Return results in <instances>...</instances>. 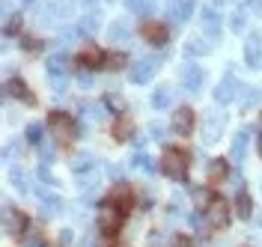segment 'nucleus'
<instances>
[{
	"mask_svg": "<svg viewBox=\"0 0 262 247\" xmlns=\"http://www.w3.org/2000/svg\"><path fill=\"white\" fill-rule=\"evenodd\" d=\"M188 167H191V155L185 149H167L161 158V170L173 182H188Z\"/></svg>",
	"mask_w": 262,
	"mask_h": 247,
	"instance_id": "f257e3e1",
	"label": "nucleus"
},
{
	"mask_svg": "<svg viewBox=\"0 0 262 247\" xmlns=\"http://www.w3.org/2000/svg\"><path fill=\"white\" fill-rule=\"evenodd\" d=\"M48 128L51 134L63 143V146H69L75 137H78V125H75V116L66 114V110H51L48 114Z\"/></svg>",
	"mask_w": 262,
	"mask_h": 247,
	"instance_id": "f03ea898",
	"label": "nucleus"
},
{
	"mask_svg": "<svg viewBox=\"0 0 262 247\" xmlns=\"http://www.w3.org/2000/svg\"><path fill=\"white\" fill-rule=\"evenodd\" d=\"M104 209H114V212L119 214H128L131 212V206H134V191H131V185H114V191L104 197V203H101Z\"/></svg>",
	"mask_w": 262,
	"mask_h": 247,
	"instance_id": "7ed1b4c3",
	"label": "nucleus"
},
{
	"mask_svg": "<svg viewBox=\"0 0 262 247\" xmlns=\"http://www.w3.org/2000/svg\"><path fill=\"white\" fill-rule=\"evenodd\" d=\"M227 223H229V206L221 194H214V199L209 203V209H206V227L209 230H224Z\"/></svg>",
	"mask_w": 262,
	"mask_h": 247,
	"instance_id": "20e7f679",
	"label": "nucleus"
},
{
	"mask_svg": "<svg viewBox=\"0 0 262 247\" xmlns=\"http://www.w3.org/2000/svg\"><path fill=\"white\" fill-rule=\"evenodd\" d=\"M194 107H188V104H182V107H176L173 110V116H170V125H173V131L179 134V137H191L194 134Z\"/></svg>",
	"mask_w": 262,
	"mask_h": 247,
	"instance_id": "39448f33",
	"label": "nucleus"
},
{
	"mask_svg": "<svg viewBox=\"0 0 262 247\" xmlns=\"http://www.w3.org/2000/svg\"><path fill=\"white\" fill-rule=\"evenodd\" d=\"M122 220H125V214L114 212V209H101V214H98V230L104 232L107 238H114L116 232L122 230Z\"/></svg>",
	"mask_w": 262,
	"mask_h": 247,
	"instance_id": "423d86ee",
	"label": "nucleus"
},
{
	"mask_svg": "<svg viewBox=\"0 0 262 247\" xmlns=\"http://www.w3.org/2000/svg\"><path fill=\"white\" fill-rule=\"evenodd\" d=\"M6 230H9V235L21 238L24 230H30V217H27V212H21V209H6Z\"/></svg>",
	"mask_w": 262,
	"mask_h": 247,
	"instance_id": "0eeeda50",
	"label": "nucleus"
},
{
	"mask_svg": "<svg viewBox=\"0 0 262 247\" xmlns=\"http://www.w3.org/2000/svg\"><path fill=\"white\" fill-rule=\"evenodd\" d=\"M140 33H143V39L146 42H152V45H164L167 39H170V30H167V24H161V21H143V27H140Z\"/></svg>",
	"mask_w": 262,
	"mask_h": 247,
	"instance_id": "6e6552de",
	"label": "nucleus"
},
{
	"mask_svg": "<svg viewBox=\"0 0 262 247\" xmlns=\"http://www.w3.org/2000/svg\"><path fill=\"white\" fill-rule=\"evenodd\" d=\"M6 96H12L15 101H21V104H36V96H33V89L27 86V83L21 81V78H12V81H6Z\"/></svg>",
	"mask_w": 262,
	"mask_h": 247,
	"instance_id": "1a4fd4ad",
	"label": "nucleus"
},
{
	"mask_svg": "<svg viewBox=\"0 0 262 247\" xmlns=\"http://www.w3.org/2000/svg\"><path fill=\"white\" fill-rule=\"evenodd\" d=\"M200 24H203L206 36L217 39V33H221V12H217L214 6H203V9H200Z\"/></svg>",
	"mask_w": 262,
	"mask_h": 247,
	"instance_id": "9d476101",
	"label": "nucleus"
},
{
	"mask_svg": "<svg viewBox=\"0 0 262 247\" xmlns=\"http://www.w3.org/2000/svg\"><path fill=\"white\" fill-rule=\"evenodd\" d=\"M104 54H107V51L96 48V45H86V48L78 51V63L86 66V69H104Z\"/></svg>",
	"mask_w": 262,
	"mask_h": 247,
	"instance_id": "9b49d317",
	"label": "nucleus"
},
{
	"mask_svg": "<svg viewBox=\"0 0 262 247\" xmlns=\"http://www.w3.org/2000/svg\"><path fill=\"white\" fill-rule=\"evenodd\" d=\"M155 69H158V63H155V60H140V63H134V66H131V81L134 83H143V81H149V78H152V75H155Z\"/></svg>",
	"mask_w": 262,
	"mask_h": 247,
	"instance_id": "f8f14e48",
	"label": "nucleus"
},
{
	"mask_svg": "<svg viewBox=\"0 0 262 247\" xmlns=\"http://www.w3.org/2000/svg\"><path fill=\"white\" fill-rule=\"evenodd\" d=\"M227 176H229L227 158H214L212 164H209V170H206V182H209V185H217V182H224Z\"/></svg>",
	"mask_w": 262,
	"mask_h": 247,
	"instance_id": "ddd939ff",
	"label": "nucleus"
},
{
	"mask_svg": "<svg viewBox=\"0 0 262 247\" xmlns=\"http://www.w3.org/2000/svg\"><path fill=\"white\" fill-rule=\"evenodd\" d=\"M167 12L176 18V21H185V18H191V12H194V0H167Z\"/></svg>",
	"mask_w": 262,
	"mask_h": 247,
	"instance_id": "4468645a",
	"label": "nucleus"
},
{
	"mask_svg": "<svg viewBox=\"0 0 262 247\" xmlns=\"http://www.w3.org/2000/svg\"><path fill=\"white\" fill-rule=\"evenodd\" d=\"M245 57H247V63H250L253 69L262 66V42H259V36H250V39H247Z\"/></svg>",
	"mask_w": 262,
	"mask_h": 247,
	"instance_id": "2eb2a0df",
	"label": "nucleus"
},
{
	"mask_svg": "<svg viewBox=\"0 0 262 247\" xmlns=\"http://www.w3.org/2000/svg\"><path fill=\"white\" fill-rule=\"evenodd\" d=\"M182 83H185V89H200V83H203V72H200V66L188 63V66L182 69Z\"/></svg>",
	"mask_w": 262,
	"mask_h": 247,
	"instance_id": "dca6fc26",
	"label": "nucleus"
},
{
	"mask_svg": "<svg viewBox=\"0 0 262 247\" xmlns=\"http://www.w3.org/2000/svg\"><path fill=\"white\" fill-rule=\"evenodd\" d=\"M232 96H235V81L227 75V78L221 81V86L214 89V99H217V104H227V101H232Z\"/></svg>",
	"mask_w": 262,
	"mask_h": 247,
	"instance_id": "f3484780",
	"label": "nucleus"
},
{
	"mask_svg": "<svg viewBox=\"0 0 262 247\" xmlns=\"http://www.w3.org/2000/svg\"><path fill=\"white\" fill-rule=\"evenodd\" d=\"M235 214H238L242 220H247V217L253 214V203H250V194H247L245 188H242L238 197H235Z\"/></svg>",
	"mask_w": 262,
	"mask_h": 247,
	"instance_id": "a211bd4d",
	"label": "nucleus"
},
{
	"mask_svg": "<svg viewBox=\"0 0 262 247\" xmlns=\"http://www.w3.org/2000/svg\"><path fill=\"white\" fill-rule=\"evenodd\" d=\"M48 75H51V78H66V75H69V60H66L63 54L51 57V63H48Z\"/></svg>",
	"mask_w": 262,
	"mask_h": 247,
	"instance_id": "6ab92c4d",
	"label": "nucleus"
},
{
	"mask_svg": "<svg viewBox=\"0 0 262 247\" xmlns=\"http://www.w3.org/2000/svg\"><path fill=\"white\" fill-rule=\"evenodd\" d=\"M125 63H128V57H125L122 51H107V54H104V69H111V72H119Z\"/></svg>",
	"mask_w": 262,
	"mask_h": 247,
	"instance_id": "aec40b11",
	"label": "nucleus"
},
{
	"mask_svg": "<svg viewBox=\"0 0 262 247\" xmlns=\"http://www.w3.org/2000/svg\"><path fill=\"white\" fill-rule=\"evenodd\" d=\"M221 128H224V116L212 114L209 119H206V128H203L206 134H203V137H206V140H214V137L221 134Z\"/></svg>",
	"mask_w": 262,
	"mask_h": 247,
	"instance_id": "412c9836",
	"label": "nucleus"
},
{
	"mask_svg": "<svg viewBox=\"0 0 262 247\" xmlns=\"http://www.w3.org/2000/svg\"><path fill=\"white\" fill-rule=\"evenodd\" d=\"M125 6H128L131 12H137V15H152L155 12V3L152 0H125Z\"/></svg>",
	"mask_w": 262,
	"mask_h": 247,
	"instance_id": "4be33fe9",
	"label": "nucleus"
},
{
	"mask_svg": "<svg viewBox=\"0 0 262 247\" xmlns=\"http://www.w3.org/2000/svg\"><path fill=\"white\" fill-rule=\"evenodd\" d=\"M131 134H134L131 119H116V125H114V137L116 140H131Z\"/></svg>",
	"mask_w": 262,
	"mask_h": 247,
	"instance_id": "5701e85b",
	"label": "nucleus"
},
{
	"mask_svg": "<svg viewBox=\"0 0 262 247\" xmlns=\"http://www.w3.org/2000/svg\"><path fill=\"white\" fill-rule=\"evenodd\" d=\"M209 48H212V45H209V42H200V39H191V42L185 45L188 54H209Z\"/></svg>",
	"mask_w": 262,
	"mask_h": 247,
	"instance_id": "b1692460",
	"label": "nucleus"
},
{
	"mask_svg": "<svg viewBox=\"0 0 262 247\" xmlns=\"http://www.w3.org/2000/svg\"><path fill=\"white\" fill-rule=\"evenodd\" d=\"M152 101H155V107H167V101H170V86H158L155 96H152Z\"/></svg>",
	"mask_w": 262,
	"mask_h": 247,
	"instance_id": "393cba45",
	"label": "nucleus"
},
{
	"mask_svg": "<svg viewBox=\"0 0 262 247\" xmlns=\"http://www.w3.org/2000/svg\"><path fill=\"white\" fill-rule=\"evenodd\" d=\"M21 48L30 51V54H36V51H42V39H36V36H24V39H21Z\"/></svg>",
	"mask_w": 262,
	"mask_h": 247,
	"instance_id": "a878e982",
	"label": "nucleus"
},
{
	"mask_svg": "<svg viewBox=\"0 0 262 247\" xmlns=\"http://www.w3.org/2000/svg\"><path fill=\"white\" fill-rule=\"evenodd\" d=\"M83 30H90V33H93V30H98V15L96 12H90V15H83Z\"/></svg>",
	"mask_w": 262,
	"mask_h": 247,
	"instance_id": "bb28decb",
	"label": "nucleus"
},
{
	"mask_svg": "<svg viewBox=\"0 0 262 247\" xmlns=\"http://www.w3.org/2000/svg\"><path fill=\"white\" fill-rule=\"evenodd\" d=\"M256 101H259V93H256V89H247L245 99H242V107H253Z\"/></svg>",
	"mask_w": 262,
	"mask_h": 247,
	"instance_id": "cd10ccee",
	"label": "nucleus"
},
{
	"mask_svg": "<svg viewBox=\"0 0 262 247\" xmlns=\"http://www.w3.org/2000/svg\"><path fill=\"white\" fill-rule=\"evenodd\" d=\"M229 27H232V30H242V27H245V12H242V9H238V12L232 15V21H229Z\"/></svg>",
	"mask_w": 262,
	"mask_h": 247,
	"instance_id": "c85d7f7f",
	"label": "nucleus"
},
{
	"mask_svg": "<svg viewBox=\"0 0 262 247\" xmlns=\"http://www.w3.org/2000/svg\"><path fill=\"white\" fill-rule=\"evenodd\" d=\"M27 137H30V143H39V140H42V128H39V125H30V128H27Z\"/></svg>",
	"mask_w": 262,
	"mask_h": 247,
	"instance_id": "c756f323",
	"label": "nucleus"
},
{
	"mask_svg": "<svg viewBox=\"0 0 262 247\" xmlns=\"http://www.w3.org/2000/svg\"><path fill=\"white\" fill-rule=\"evenodd\" d=\"M173 247H194V238H188V235H176V238H173Z\"/></svg>",
	"mask_w": 262,
	"mask_h": 247,
	"instance_id": "7c9ffc66",
	"label": "nucleus"
},
{
	"mask_svg": "<svg viewBox=\"0 0 262 247\" xmlns=\"http://www.w3.org/2000/svg\"><path fill=\"white\" fill-rule=\"evenodd\" d=\"M18 27H21V15H12L9 18V24H6V33H15Z\"/></svg>",
	"mask_w": 262,
	"mask_h": 247,
	"instance_id": "2f4dec72",
	"label": "nucleus"
},
{
	"mask_svg": "<svg viewBox=\"0 0 262 247\" xmlns=\"http://www.w3.org/2000/svg\"><path fill=\"white\" fill-rule=\"evenodd\" d=\"M111 36H114V39H125V27H122V24H114V27H111Z\"/></svg>",
	"mask_w": 262,
	"mask_h": 247,
	"instance_id": "473e14b6",
	"label": "nucleus"
},
{
	"mask_svg": "<svg viewBox=\"0 0 262 247\" xmlns=\"http://www.w3.org/2000/svg\"><path fill=\"white\" fill-rule=\"evenodd\" d=\"M259 155H262V137H259Z\"/></svg>",
	"mask_w": 262,
	"mask_h": 247,
	"instance_id": "72a5a7b5",
	"label": "nucleus"
},
{
	"mask_svg": "<svg viewBox=\"0 0 262 247\" xmlns=\"http://www.w3.org/2000/svg\"><path fill=\"white\" fill-rule=\"evenodd\" d=\"M27 3H30V0H27Z\"/></svg>",
	"mask_w": 262,
	"mask_h": 247,
	"instance_id": "f704fd0d",
	"label": "nucleus"
}]
</instances>
